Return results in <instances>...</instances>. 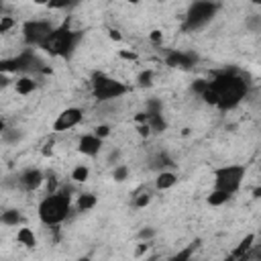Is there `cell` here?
<instances>
[{"label":"cell","instance_id":"cell-1","mask_svg":"<svg viewBox=\"0 0 261 261\" xmlns=\"http://www.w3.org/2000/svg\"><path fill=\"white\" fill-rule=\"evenodd\" d=\"M210 88L218 94L216 106H221L223 111H229V108L237 106L245 98V92H247L243 78L232 76V74H223V76L214 78V82H210Z\"/></svg>","mask_w":261,"mask_h":261},{"label":"cell","instance_id":"cell-2","mask_svg":"<svg viewBox=\"0 0 261 261\" xmlns=\"http://www.w3.org/2000/svg\"><path fill=\"white\" fill-rule=\"evenodd\" d=\"M70 212V196L67 194H51L39 204V218L43 225H59L65 221Z\"/></svg>","mask_w":261,"mask_h":261},{"label":"cell","instance_id":"cell-3","mask_svg":"<svg viewBox=\"0 0 261 261\" xmlns=\"http://www.w3.org/2000/svg\"><path fill=\"white\" fill-rule=\"evenodd\" d=\"M76 39H78L76 33L70 31L63 25V27H59V29H53L39 47H43L47 53H51V56L67 58L74 51V47H76Z\"/></svg>","mask_w":261,"mask_h":261},{"label":"cell","instance_id":"cell-4","mask_svg":"<svg viewBox=\"0 0 261 261\" xmlns=\"http://www.w3.org/2000/svg\"><path fill=\"white\" fill-rule=\"evenodd\" d=\"M92 86H94V98L100 100V102L113 100V98H120L122 94H127V86L122 84V82H116L113 78H106L102 74L94 76Z\"/></svg>","mask_w":261,"mask_h":261},{"label":"cell","instance_id":"cell-5","mask_svg":"<svg viewBox=\"0 0 261 261\" xmlns=\"http://www.w3.org/2000/svg\"><path fill=\"white\" fill-rule=\"evenodd\" d=\"M245 175V168L243 166H225L221 170L214 172V182H216V188L221 190H227L231 194H235L241 186V180Z\"/></svg>","mask_w":261,"mask_h":261},{"label":"cell","instance_id":"cell-6","mask_svg":"<svg viewBox=\"0 0 261 261\" xmlns=\"http://www.w3.org/2000/svg\"><path fill=\"white\" fill-rule=\"evenodd\" d=\"M216 12V6L208 0H196L194 4L188 10V19H186V29H200L208 23Z\"/></svg>","mask_w":261,"mask_h":261},{"label":"cell","instance_id":"cell-7","mask_svg":"<svg viewBox=\"0 0 261 261\" xmlns=\"http://www.w3.org/2000/svg\"><path fill=\"white\" fill-rule=\"evenodd\" d=\"M51 31H53V27L45 21H27L23 25V35L29 45H41Z\"/></svg>","mask_w":261,"mask_h":261},{"label":"cell","instance_id":"cell-8","mask_svg":"<svg viewBox=\"0 0 261 261\" xmlns=\"http://www.w3.org/2000/svg\"><path fill=\"white\" fill-rule=\"evenodd\" d=\"M82 120V111L80 108H65V111H61L56 118V122H53V131L56 133H61V131H70L74 129L78 122Z\"/></svg>","mask_w":261,"mask_h":261},{"label":"cell","instance_id":"cell-9","mask_svg":"<svg viewBox=\"0 0 261 261\" xmlns=\"http://www.w3.org/2000/svg\"><path fill=\"white\" fill-rule=\"evenodd\" d=\"M100 149H102V139H98L96 135H84L80 139V143H78V151H80V153H84V155H88V157L98 155Z\"/></svg>","mask_w":261,"mask_h":261},{"label":"cell","instance_id":"cell-10","mask_svg":"<svg viewBox=\"0 0 261 261\" xmlns=\"http://www.w3.org/2000/svg\"><path fill=\"white\" fill-rule=\"evenodd\" d=\"M19 182L25 190H37L41 184H43V174H41L39 170H27L19 177Z\"/></svg>","mask_w":261,"mask_h":261},{"label":"cell","instance_id":"cell-11","mask_svg":"<svg viewBox=\"0 0 261 261\" xmlns=\"http://www.w3.org/2000/svg\"><path fill=\"white\" fill-rule=\"evenodd\" d=\"M166 61H168L170 67H180V70H190L192 63H194V59H192L190 56H186V53H182V51H172Z\"/></svg>","mask_w":261,"mask_h":261},{"label":"cell","instance_id":"cell-12","mask_svg":"<svg viewBox=\"0 0 261 261\" xmlns=\"http://www.w3.org/2000/svg\"><path fill=\"white\" fill-rule=\"evenodd\" d=\"M232 194L231 192H227V190H221V188H214L210 194H208V198H206V202H208L210 206H223V204H227L229 202V198H231Z\"/></svg>","mask_w":261,"mask_h":261},{"label":"cell","instance_id":"cell-13","mask_svg":"<svg viewBox=\"0 0 261 261\" xmlns=\"http://www.w3.org/2000/svg\"><path fill=\"white\" fill-rule=\"evenodd\" d=\"M175 184H177V175H175L174 172H161V174L157 175V180H155L157 190H170V188H174Z\"/></svg>","mask_w":261,"mask_h":261},{"label":"cell","instance_id":"cell-14","mask_svg":"<svg viewBox=\"0 0 261 261\" xmlns=\"http://www.w3.org/2000/svg\"><path fill=\"white\" fill-rule=\"evenodd\" d=\"M21 70H25L23 58H15V59H0V74H12V72H21Z\"/></svg>","mask_w":261,"mask_h":261},{"label":"cell","instance_id":"cell-15","mask_svg":"<svg viewBox=\"0 0 261 261\" xmlns=\"http://www.w3.org/2000/svg\"><path fill=\"white\" fill-rule=\"evenodd\" d=\"M253 243H255V235H247V237L239 243V247L235 249V253H232V257H235V259H245L247 253H249V249L253 247Z\"/></svg>","mask_w":261,"mask_h":261},{"label":"cell","instance_id":"cell-16","mask_svg":"<svg viewBox=\"0 0 261 261\" xmlns=\"http://www.w3.org/2000/svg\"><path fill=\"white\" fill-rule=\"evenodd\" d=\"M147 125H149V129H151V133H163V131H166V127H168L166 120H163V115H161V113L149 115Z\"/></svg>","mask_w":261,"mask_h":261},{"label":"cell","instance_id":"cell-17","mask_svg":"<svg viewBox=\"0 0 261 261\" xmlns=\"http://www.w3.org/2000/svg\"><path fill=\"white\" fill-rule=\"evenodd\" d=\"M0 223L6 225V227H17L21 223V212L10 208V210H4L2 214H0Z\"/></svg>","mask_w":261,"mask_h":261},{"label":"cell","instance_id":"cell-18","mask_svg":"<svg viewBox=\"0 0 261 261\" xmlns=\"http://www.w3.org/2000/svg\"><path fill=\"white\" fill-rule=\"evenodd\" d=\"M17 241L25 247H35L37 245V239H35V232L31 229H21L17 232Z\"/></svg>","mask_w":261,"mask_h":261},{"label":"cell","instance_id":"cell-19","mask_svg":"<svg viewBox=\"0 0 261 261\" xmlns=\"http://www.w3.org/2000/svg\"><path fill=\"white\" fill-rule=\"evenodd\" d=\"M35 88H37V84L33 82V78H27V76H25V78H19V80H17V92L23 94V96L31 94Z\"/></svg>","mask_w":261,"mask_h":261},{"label":"cell","instance_id":"cell-20","mask_svg":"<svg viewBox=\"0 0 261 261\" xmlns=\"http://www.w3.org/2000/svg\"><path fill=\"white\" fill-rule=\"evenodd\" d=\"M96 202H98V198H96L94 194H82V196L78 198V210H80V212H86V210L94 208Z\"/></svg>","mask_w":261,"mask_h":261},{"label":"cell","instance_id":"cell-21","mask_svg":"<svg viewBox=\"0 0 261 261\" xmlns=\"http://www.w3.org/2000/svg\"><path fill=\"white\" fill-rule=\"evenodd\" d=\"M198 245H200V241H194L192 245H188L186 249H182L180 253H175V255H174V259H175V261H186V259H190V257H192V253L196 251V247H198Z\"/></svg>","mask_w":261,"mask_h":261},{"label":"cell","instance_id":"cell-22","mask_svg":"<svg viewBox=\"0 0 261 261\" xmlns=\"http://www.w3.org/2000/svg\"><path fill=\"white\" fill-rule=\"evenodd\" d=\"M88 175H90V170H88L86 166H78V168L72 172V180H74V182H86Z\"/></svg>","mask_w":261,"mask_h":261},{"label":"cell","instance_id":"cell-23","mask_svg":"<svg viewBox=\"0 0 261 261\" xmlns=\"http://www.w3.org/2000/svg\"><path fill=\"white\" fill-rule=\"evenodd\" d=\"M137 82H139V86H141V88L151 86V84H153V72H151V70L141 72V74H139V78H137Z\"/></svg>","mask_w":261,"mask_h":261},{"label":"cell","instance_id":"cell-24","mask_svg":"<svg viewBox=\"0 0 261 261\" xmlns=\"http://www.w3.org/2000/svg\"><path fill=\"white\" fill-rule=\"evenodd\" d=\"M127 175H129V168H127V166H116V168L113 170V180H115V182H125Z\"/></svg>","mask_w":261,"mask_h":261},{"label":"cell","instance_id":"cell-25","mask_svg":"<svg viewBox=\"0 0 261 261\" xmlns=\"http://www.w3.org/2000/svg\"><path fill=\"white\" fill-rule=\"evenodd\" d=\"M202 98H204V102L206 104H214L216 106V102H218V94L210 88V84H208V88H206L204 92H202Z\"/></svg>","mask_w":261,"mask_h":261},{"label":"cell","instance_id":"cell-26","mask_svg":"<svg viewBox=\"0 0 261 261\" xmlns=\"http://www.w3.org/2000/svg\"><path fill=\"white\" fill-rule=\"evenodd\" d=\"M12 27H15V19H10V17H2V19H0V33H8Z\"/></svg>","mask_w":261,"mask_h":261},{"label":"cell","instance_id":"cell-27","mask_svg":"<svg viewBox=\"0 0 261 261\" xmlns=\"http://www.w3.org/2000/svg\"><path fill=\"white\" fill-rule=\"evenodd\" d=\"M149 202H151V194H147V192H145V194H139V196L135 198V206H137V208H145Z\"/></svg>","mask_w":261,"mask_h":261},{"label":"cell","instance_id":"cell-28","mask_svg":"<svg viewBox=\"0 0 261 261\" xmlns=\"http://www.w3.org/2000/svg\"><path fill=\"white\" fill-rule=\"evenodd\" d=\"M94 135L98 137V139H106V137L111 135V127H108V125H98L94 129Z\"/></svg>","mask_w":261,"mask_h":261},{"label":"cell","instance_id":"cell-29","mask_svg":"<svg viewBox=\"0 0 261 261\" xmlns=\"http://www.w3.org/2000/svg\"><path fill=\"white\" fill-rule=\"evenodd\" d=\"M72 4V0H49L47 6L53 8V10H58V8H65V6H70Z\"/></svg>","mask_w":261,"mask_h":261},{"label":"cell","instance_id":"cell-30","mask_svg":"<svg viewBox=\"0 0 261 261\" xmlns=\"http://www.w3.org/2000/svg\"><path fill=\"white\" fill-rule=\"evenodd\" d=\"M157 113H161L159 100H149L147 102V115H157Z\"/></svg>","mask_w":261,"mask_h":261},{"label":"cell","instance_id":"cell-31","mask_svg":"<svg viewBox=\"0 0 261 261\" xmlns=\"http://www.w3.org/2000/svg\"><path fill=\"white\" fill-rule=\"evenodd\" d=\"M155 237V229H151V227H147V229H143V231H139V239L141 241H151Z\"/></svg>","mask_w":261,"mask_h":261},{"label":"cell","instance_id":"cell-32","mask_svg":"<svg viewBox=\"0 0 261 261\" xmlns=\"http://www.w3.org/2000/svg\"><path fill=\"white\" fill-rule=\"evenodd\" d=\"M137 133H139L141 137H149L151 135V129H149L147 122H139V125H137Z\"/></svg>","mask_w":261,"mask_h":261},{"label":"cell","instance_id":"cell-33","mask_svg":"<svg viewBox=\"0 0 261 261\" xmlns=\"http://www.w3.org/2000/svg\"><path fill=\"white\" fill-rule=\"evenodd\" d=\"M247 27H249L251 31H259V15H253V17H251V21L247 23Z\"/></svg>","mask_w":261,"mask_h":261},{"label":"cell","instance_id":"cell-34","mask_svg":"<svg viewBox=\"0 0 261 261\" xmlns=\"http://www.w3.org/2000/svg\"><path fill=\"white\" fill-rule=\"evenodd\" d=\"M206 88H208V84H206L204 80H198L196 84H194V92H200V94H202V92H204Z\"/></svg>","mask_w":261,"mask_h":261},{"label":"cell","instance_id":"cell-35","mask_svg":"<svg viewBox=\"0 0 261 261\" xmlns=\"http://www.w3.org/2000/svg\"><path fill=\"white\" fill-rule=\"evenodd\" d=\"M147 249H149V243H145V241H143V243H141L139 247H137V251H135V255H137V257H141V255H143V253H145Z\"/></svg>","mask_w":261,"mask_h":261},{"label":"cell","instance_id":"cell-36","mask_svg":"<svg viewBox=\"0 0 261 261\" xmlns=\"http://www.w3.org/2000/svg\"><path fill=\"white\" fill-rule=\"evenodd\" d=\"M108 37H111L113 41H120V39H122V35H120L118 31H115V29H113V31H108Z\"/></svg>","mask_w":261,"mask_h":261},{"label":"cell","instance_id":"cell-37","mask_svg":"<svg viewBox=\"0 0 261 261\" xmlns=\"http://www.w3.org/2000/svg\"><path fill=\"white\" fill-rule=\"evenodd\" d=\"M120 58H125V59H137V56L133 51H120Z\"/></svg>","mask_w":261,"mask_h":261},{"label":"cell","instance_id":"cell-38","mask_svg":"<svg viewBox=\"0 0 261 261\" xmlns=\"http://www.w3.org/2000/svg\"><path fill=\"white\" fill-rule=\"evenodd\" d=\"M147 118H149V115H147V113H139V115L135 116V120H137V122H147Z\"/></svg>","mask_w":261,"mask_h":261},{"label":"cell","instance_id":"cell-39","mask_svg":"<svg viewBox=\"0 0 261 261\" xmlns=\"http://www.w3.org/2000/svg\"><path fill=\"white\" fill-rule=\"evenodd\" d=\"M151 41H153V43H159V41H161V31H153V33H151Z\"/></svg>","mask_w":261,"mask_h":261},{"label":"cell","instance_id":"cell-40","mask_svg":"<svg viewBox=\"0 0 261 261\" xmlns=\"http://www.w3.org/2000/svg\"><path fill=\"white\" fill-rule=\"evenodd\" d=\"M6 84H8V78H6L4 74H0V86H2V88H4Z\"/></svg>","mask_w":261,"mask_h":261},{"label":"cell","instance_id":"cell-41","mask_svg":"<svg viewBox=\"0 0 261 261\" xmlns=\"http://www.w3.org/2000/svg\"><path fill=\"white\" fill-rule=\"evenodd\" d=\"M253 196H255V198L261 196V188H255V190H253Z\"/></svg>","mask_w":261,"mask_h":261},{"label":"cell","instance_id":"cell-42","mask_svg":"<svg viewBox=\"0 0 261 261\" xmlns=\"http://www.w3.org/2000/svg\"><path fill=\"white\" fill-rule=\"evenodd\" d=\"M4 129H6V127H4V120H2V118H0V135H2V133H4Z\"/></svg>","mask_w":261,"mask_h":261},{"label":"cell","instance_id":"cell-43","mask_svg":"<svg viewBox=\"0 0 261 261\" xmlns=\"http://www.w3.org/2000/svg\"><path fill=\"white\" fill-rule=\"evenodd\" d=\"M33 2H35V4H47L49 0H33Z\"/></svg>","mask_w":261,"mask_h":261},{"label":"cell","instance_id":"cell-44","mask_svg":"<svg viewBox=\"0 0 261 261\" xmlns=\"http://www.w3.org/2000/svg\"><path fill=\"white\" fill-rule=\"evenodd\" d=\"M129 2H131V4H139V2H141V0H129Z\"/></svg>","mask_w":261,"mask_h":261},{"label":"cell","instance_id":"cell-45","mask_svg":"<svg viewBox=\"0 0 261 261\" xmlns=\"http://www.w3.org/2000/svg\"><path fill=\"white\" fill-rule=\"evenodd\" d=\"M251 2H253V4H261V0H251Z\"/></svg>","mask_w":261,"mask_h":261},{"label":"cell","instance_id":"cell-46","mask_svg":"<svg viewBox=\"0 0 261 261\" xmlns=\"http://www.w3.org/2000/svg\"><path fill=\"white\" fill-rule=\"evenodd\" d=\"M161 2H163V0H161Z\"/></svg>","mask_w":261,"mask_h":261}]
</instances>
